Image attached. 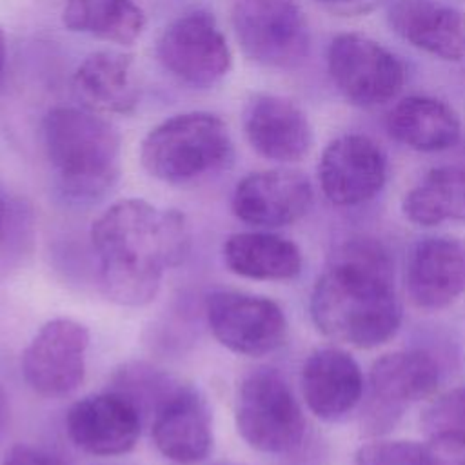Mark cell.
Listing matches in <instances>:
<instances>
[{
    "label": "cell",
    "mask_w": 465,
    "mask_h": 465,
    "mask_svg": "<svg viewBox=\"0 0 465 465\" xmlns=\"http://www.w3.org/2000/svg\"><path fill=\"white\" fill-rule=\"evenodd\" d=\"M104 294L125 307L154 300L165 269L178 265L189 251L185 216L140 198L107 207L91 227Z\"/></svg>",
    "instance_id": "1"
},
{
    "label": "cell",
    "mask_w": 465,
    "mask_h": 465,
    "mask_svg": "<svg viewBox=\"0 0 465 465\" xmlns=\"http://www.w3.org/2000/svg\"><path fill=\"white\" fill-rule=\"evenodd\" d=\"M309 311L331 340L361 349L387 341L401 322L389 249L363 236L341 242L312 287Z\"/></svg>",
    "instance_id": "2"
},
{
    "label": "cell",
    "mask_w": 465,
    "mask_h": 465,
    "mask_svg": "<svg viewBox=\"0 0 465 465\" xmlns=\"http://www.w3.org/2000/svg\"><path fill=\"white\" fill-rule=\"evenodd\" d=\"M47 160L65 194L93 200L105 194L120 174L116 127L85 107H53L42 122Z\"/></svg>",
    "instance_id": "3"
},
{
    "label": "cell",
    "mask_w": 465,
    "mask_h": 465,
    "mask_svg": "<svg viewBox=\"0 0 465 465\" xmlns=\"http://www.w3.org/2000/svg\"><path fill=\"white\" fill-rule=\"evenodd\" d=\"M234 145L227 124L207 111L174 114L153 127L140 145V162L156 180L187 183L227 169Z\"/></svg>",
    "instance_id": "4"
},
{
    "label": "cell",
    "mask_w": 465,
    "mask_h": 465,
    "mask_svg": "<svg viewBox=\"0 0 465 465\" xmlns=\"http://www.w3.org/2000/svg\"><path fill=\"white\" fill-rule=\"evenodd\" d=\"M234 421L243 441L267 454L294 450L305 434V418L292 389L271 367L243 376L236 392Z\"/></svg>",
    "instance_id": "5"
},
{
    "label": "cell",
    "mask_w": 465,
    "mask_h": 465,
    "mask_svg": "<svg viewBox=\"0 0 465 465\" xmlns=\"http://www.w3.org/2000/svg\"><path fill=\"white\" fill-rule=\"evenodd\" d=\"M231 24L243 54L269 69H296L311 51L309 20L296 0H234Z\"/></svg>",
    "instance_id": "6"
},
{
    "label": "cell",
    "mask_w": 465,
    "mask_h": 465,
    "mask_svg": "<svg viewBox=\"0 0 465 465\" xmlns=\"http://www.w3.org/2000/svg\"><path fill=\"white\" fill-rule=\"evenodd\" d=\"M327 71L338 93L349 104L365 109L391 102L405 84L401 60L360 33H341L331 40Z\"/></svg>",
    "instance_id": "7"
},
{
    "label": "cell",
    "mask_w": 465,
    "mask_h": 465,
    "mask_svg": "<svg viewBox=\"0 0 465 465\" xmlns=\"http://www.w3.org/2000/svg\"><path fill=\"white\" fill-rule=\"evenodd\" d=\"M156 54L178 82L209 89L232 67V53L213 13L193 9L176 16L160 35Z\"/></svg>",
    "instance_id": "8"
},
{
    "label": "cell",
    "mask_w": 465,
    "mask_h": 465,
    "mask_svg": "<svg viewBox=\"0 0 465 465\" xmlns=\"http://www.w3.org/2000/svg\"><path fill=\"white\" fill-rule=\"evenodd\" d=\"M205 316L213 336L236 354L265 356L287 338L282 307L265 296L213 291L205 298Z\"/></svg>",
    "instance_id": "9"
},
{
    "label": "cell",
    "mask_w": 465,
    "mask_h": 465,
    "mask_svg": "<svg viewBox=\"0 0 465 465\" xmlns=\"http://www.w3.org/2000/svg\"><path fill=\"white\" fill-rule=\"evenodd\" d=\"M87 347L89 331L80 322H45L22 352L25 383L44 398L69 396L84 381Z\"/></svg>",
    "instance_id": "10"
},
{
    "label": "cell",
    "mask_w": 465,
    "mask_h": 465,
    "mask_svg": "<svg viewBox=\"0 0 465 465\" xmlns=\"http://www.w3.org/2000/svg\"><path fill=\"white\" fill-rule=\"evenodd\" d=\"M438 383V361L421 349L380 356L369 371V403L363 412V427L372 434L389 430L409 403L429 398Z\"/></svg>",
    "instance_id": "11"
},
{
    "label": "cell",
    "mask_w": 465,
    "mask_h": 465,
    "mask_svg": "<svg viewBox=\"0 0 465 465\" xmlns=\"http://www.w3.org/2000/svg\"><path fill=\"white\" fill-rule=\"evenodd\" d=\"M323 196L340 207L372 200L387 182V158L365 134H341L327 143L318 162Z\"/></svg>",
    "instance_id": "12"
},
{
    "label": "cell",
    "mask_w": 465,
    "mask_h": 465,
    "mask_svg": "<svg viewBox=\"0 0 465 465\" xmlns=\"http://www.w3.org/2000/svg\"><path fill=\"white\" fill-rule=\"evenodd\" d=\"M242 127L260 156L280 163L300 162L314 142L305 111L282 94L252 93L242 109Z\"/></svg>",
    "instance_id": "13"
},
{
    "label": "cell",
    "mask_w": 465,
    "mask_h": 465,
    "mask_svg": "<svg viewBox=\"0 0 465 465\" xmlns=\"http://www.w3.org/2000/svg\"><path fill=\"white\" fill-rule=\"evenodd\" d=\"M312 203L309 178L294 169H267L243 176L232 193L231 209L254 227H283L307 214Z\"/></svg>",
    "instance_id": "14"
},
{
    "label": "cell",
    "mask_w": 465,
    "mask_h": 465,
    "mask_svg": "<svg viewBox=\"0 0 465 465\" xmlns=\"http://www.w3.org/2000/svg\"><path fill=\"white\" fill-rule=\"evenodd\" d=\"M65 429L78 449L94 456H120L134 449L142 414L124 394L107 391L71 405Z\"/></svg>",
    "instance_id": "15"
},
{
    "label": "cell",
    "mask_w": 465,
    "mask_h": 465,
    "mask_svg": "<svg viewBox=\"0 0 465 465\" xmlns=\"http://www.w3.org/2000/svg\"><path fill=\"white\" fill-rule=\"evenodd\" d=\"M405 285L421 309L452 305L465 292V242L447 234L420 238L407 256Z\"/></svg>",
    "instance_id": "16"
},
{
    "label": "cell",
    "mask_w": 465,
    "mask_h": 465,
    "mask_svg": "<svg viewBox=\"0 0 465 465\" xmlns=\"http://www.w3.org/2000/svg\"><path fill=\"white\" fill-rule=\"evenodd\" d=\"M151 436L167 460L180 465L202 461L213 445L211 412L202 394L178 383L151 414Z\"/></svg>",
    "instance_id": "17"
},
{
    "label": "cell",
    "mask_w": 465,
    "mask_h": 465,
    "mask_svg": "<svg viewBox=\"0 0 465 465\" xmlns=\"http://www.w3.org/2000/svg\"><path fill=\"white\" fill-rule=\"evenodd\" d=\"M389 27L412 47L447 60H465V11L443 0H394Z\"/></svg>",
    "instance_id": "18"
},
{
    "label": "cell",
    "mask_w": 465,
    "mask_h": 465,
    "mask_svg": "<svg viewBox=\"0 0 465 465\" xmlns=\"http://www.w3.org/2000/svg\"><path fill=\"white\" fill-rule=\"evenodd\" d=\"M358 361L336 347L312 351L302 367V394L309 411L327 421L351 412L363 396Z\"/></svg>",
    "instance_id": "19"
},
{
    "label": "cell",
    "mask_w": 465,
    "mask_h": 465,
    "mask_svg": "<svg viewBox=\"0 0 465 465\" xmlns=\"http://www.w3.org/2000/svg\"><path fill=\"white\" fill-rule=\"evenodd\" d=\"M73 93L82 107L98 114H133L140 91L133 76V56L102 49L87 54L73 74Z\"/></svg>",
    "instance_id": "20"
},
{
    "label": "cell",
    "mask_w": 465,
    "mask_h": 465,
    "mask_svg": "<svg viewBox=\"0 0 465 465\" xmlns=\"http://www.w3.org/2000/svg\"><path fill=\"white\" fill-rule=\"evenodd\" d=\"M387 131L401 145L420 153H438L461 140L458 113L443 100L412 94L401 98L387 114Z\"/></svg>",
    "instance_id": "21"
},
{
    "label": "cell",
    "mask_w": 465,
    "mask_h": 465,
    "mask_svg": "<svg viewBox=\"0 0 465 465\" xmlns=\"http://www.w3.org/2000/svg\"><path fill=\"white\" fill-rule=\"evenodd\" d=\"M223 262L238 276L265 282L291 280L302 271L298 245L262 231L231 234L223 243Z\"/></svg>",
    "instance_id": "22"
},
{
    "label": "cell",
    "mask_w": 465,
    "mask_h": 465,
    "mask_svg": "<svg viewBox=\"0 0 465 465\" xmlns=\"http://www.w3.org/2000/svg\"><path fill=\"white\" fill-rule=\"evenodd\" d=\"M401 211L409 222L423 227L465 222V169L460 163L432 167L405 193Z\"/></svg>",
    "instance_id": "23"
},
{
    "label": "cell",
    "mask_w": 465,
    "mask_h": 465,
    "mask_svg": "<svg viewBox=\"0 0 465 465\" xmlns=\"http://www.w3.org/2000/svg\"><path fill=\"white\" fill-rule=\"evenodd\" d=\"M62 22L69 31L129 45L142 35L145 15L134 0H64Z\"/></svg>",
    "instance_id": "24"
},
{
    "label": "cell",
    "mask_w": 465,
    "mask_h": 465,
    "mask_svg": "<svg viewBox=\"0 0 465 465\" xmlns=\"http://www.w3.org/2000/svg\"><path fill=\"white\" fill-rule=\"evenodd\" d=\"M173 376L165 371L156 369L149 363H127L113 378V389L124 394L143 416L154 412V409L165 400V396L178 385Z\"/></svg>",
    "instance_id": "25"
},
{
    "label": "cell",
    "mask_w": 465,
    "mask_h": 465,
    "mask_svg": "<svg viewBox=\"0 0 465 465\" xmlns=\"http://www.w3.org/2000/svg\"><path fill=\"white\" fill-rule=\"evenodd\" d=\"M427 436L450 434L465 438V387L450 389L430 401L421 414Z\"/></svg>",
    "instance_id": "26"
},
{
    "label": "cell",
    "mask_w": 465,
    "mask_h": 465,
    "mask_svg": "<svg viewBox=\"0 0 465 465\" xmlns=\"http://www.w3.org/2000/svg\"><path fill=\"white\" fill-rule=\"evenodd\" d=\"M423 443L392 440L372 441L358 447L354 452L356 465H420Z\"/></svg>",
    "instance_id": "27"
},
{
    "label": "cell",
    "mask_w": 465,
    "mask_h": 465,
    "mask_svg": "<svg viewBox=\"0 0 465 465\" xmlns=\"http://www.w3.org/2000/svg\"><path fill=\"white\" fill-rule=\"evenodd\" d=\"M420 465H465V438L450 434L427 436Z\"/></svg>",
    "instance_id": "28"
},
{
    "label": "cell",
    "mask_w": 465,
    "mask_h": 465,
    "mask_svg": "<svg viewBox=\"0 0 465 465\" xmlns=\"http://www.w3.org/2000/svg\"><path fill=\"white\" fill-rule=\"evenodd\" d=\"M2 465H62L49 452L31 447V445H15L7 450Z\"/></svg>",
    "instance_id": "29"
},
{
    "label": "cell",
    "mask_w": 465,
    "mask_h": 465,
    "mask_svg": "<svg viewBox=\"0 0 465 465\" xmlns=\"http://www.w3.org/2000/svg\"><path fill=\"white\" fill-rule=\"evenodd\" d=\"M325 11L336 16H360L371 13L383 0H316Z\"/></svg>",
    "instance_id": "30"
},
{
    "label": "cell",
    "mask_w": 465,
    "mask_h": 465,
    "mask_svg": "<svg viewBox=\"0 0 465 465\" xmlns=\"http://www.w3.org/2000/svg\"><path fill=\"white\" fill-rule=\"evenodd\" d=\"M7 425H9V401L0 385V440L4 438V434L7 430Z\"/></svg>",
    "instance_id": "31"
},
{
    "label": "cell",
    "mask_w": 465,
    "mask_h": 465,
    "mask_svg": "<svg viewBox=\"0 0 465 465\" xmlns=\"http://www.w3.org/2000/svg\"><path fill=\"white\" fill-rule=\"evenodd\" d=\"M5 60H7V38H5L4 29L0 27V78L5 69Z\"/></svg>",
    "instance_id": "32"
},
{
    "label": "cell",
    "mask_w": 465,
    "mask_h": 465,
    "mask_svg": "<svg viewBox=\"0 0 465 465\" xmlns=\"http://www.w3.org/2000/svg\"><path fill=\"white\" fill-rule=\"evenodd\" d=\"M4 227H5V203H4V198L0 196V238H2Z\"/></svg>",
    "instance_id": "33"
},
{
    "label": "cell",
    "mask_w": 465,
    "mask_h": 465,
    "mask_svg": "<svg viewBox=\"0 0 465 465\" xmlns=\"http://www.w3.org/2000/svg\"><path fill=\"white\" fill-rule=\"evenodd\" d=\"M460 165H461V167H463V169H465V153H463V162H461V163H460Z\"/></svg>",
    "instance_id": "34"
},
{
    "label": "cell",
    "mask_w": 465,
    "mask_h": 465,
    "mask_svg": "<svg viewBox=\"0 0 465 465\" xmlns=\"http://www.w3.org/2000/svg\"><path fill=\"white\" fill-rule=\"evenodd\" d=\"M214 465H238V463H214Z\"/></svg>",
    "instance_id": "35"
}]
</instances>
